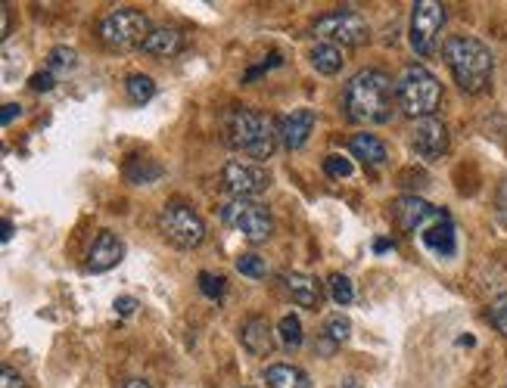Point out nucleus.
Segmentation results:
<instances>
[{
  "label": "nucleus",
  "mask_w": 507,
  "mask_h": 388,
  "mask_svg": "<svg viewBox=\"0 0 507 388\" xmlns=\"http://www.w3.org/2000/svg\"><path fill=\"white\" fill-rule=\"evenodd\" d=\"M315 109H293L289 115H283L280 125H277V140L283 143L287 149H302L308 143L315 131Z\"/></svg>",
  "instance_id": "13"
},
{
  "label": "nucleus",
  "mask_w": 507,
  "mask_h": 388,
  "mask_svg": "<svg viewBox=\"0 0 507 388\" xmlns=\"http://www.w3.org/2000/svg\"><path fill=\"white\" fill-rule=\"evenodd\" d=\"M489 320H492V326L502 332V336H507V295H502V298H495V302H492Z\"/></svg>",
  "instance_id": "30"
},
{
  "label": "nucleus",
  "mask_w": 507,
  "mask_h": 388,
  "mask_svg": "<svg viewBox=\"0 0 507 388\" xmlns=\"http://www.w3.org/2000/svg\"><path fill=\"white\" fill-rule=\"evenodd\" d=\"M240 339H243V345H246V351H253V354L271 351V326H268L262 317L246 320L240 330Z\"/></svg>",
  "instance_id": "18"
},
{
  "label": "nucleus",
  "mask_w": 507,
  "mask_h": 388,
  "mask_svg": "<svg viewBox=\"0 0 507 388\" xmlns=\"http://www.w3.org/2000/svg\"><path fill=\"white\" fill-rule=\"evenodd\" d=\"M125 388H150V383H144V379H134V383H128Z\"/></svg>",
  "instance_id": "38"
},
{
  "label": "nucleus",
  "mask_w": 507,
  "mask_h": 388,
  "mask_svg": "<svg viewBox=\"0 0 507 388\" xmlns=\"http://www.w3.org/2000/svg\"><path fill=\"white\" fill-rule=\"evenodd\" d=\"M159 234L178 249H196L206 240V221L184 202H168L159 212Z\"/></svg>",
  "instance_id": "6"
},
{
  "label": "nucleus",
  "mask_w": 507,
  "mask_h": 388,
  "mask_svg": "<svg viewBox=\"0 0 507 388\" xmlns=\"http://www.w3.org/2000/svg\"><path fill=\"white\" fill-rule=\"evenodd\" d=\"M324 332H327L330 342H346V339L351 336V320L342 317V314H334L324 323Z\"/></svg>",
  "instance_id": "27"
},
{
  "label": "nucleus",
  "mask_w": 507,
  "mask_h": 388,
  "mask_svg": "<svg viewBox=\"0 0 507 388\" xmlns=\"http://www.w3.org/2000/svg\"><path fill=\"white\" fill-rule=\"evenodd\" d=\"M411 146L423 162H439L449 153V131L439 119H421L411 131Z\"/></svg>",
  "instance_id": "12"
},
{
  "label": "nucleus",
  "mask_w": 507,
  "mask_h": 388,
  "mask_svg": "<svg viewBox=\"0 0 507 388\" xmlns=\"http://www.w3.org/2000/svg\"><path fill=\"white\" fill-rule=\"evenodd\" d=\"M312 66L321 75H336L342 69V50L334 44H317L312 50Z\"/></svg>",
  "instance_id": "21"
},
{
  "label": "nucleus",
  "mask_w": 507,
  "mask_h": 388,
  "mask_svg": "<svg viewBox=\"0 0 507 388\" xmlns=\"http://www.w3.org/2000/svg\"><path fill=\"white\" fill-rule=\"evenodd\" d=\"M181 50V35L174 29H153L144 40V53L150 57H174Z\"/></svg>",
  "instance_id": "20"
},
{
  "label": "nucleus",
  "mask_w": 507,
  "mask_h": 388,
  "mask_svg": "<svg viewBox=\"0 0 507 388\" xmlns=\"http://www.w3.org/2000/svg\"><path fill=\"white\" fill-rule=\"evenodd\" d=\"M0 388H25V379L19 376V370L4 366V370H0Z\"/></svg>",
  "instance_id": "33"
},
{
  "label": "nucleus",
  "mask_w": 507,
  "mask_h": 388,
  "mask_svg": "<svg viewBox=\"0 0 507 388\" xmlns=\"http://www.w3.org/2000/svg\"><path fill=\"white\" fill-rule=\"evenodd\" d=\"M200 292L206 298H221L225 295V277H215V274H209V270H202L200 274Z\"/></svg>",
  "instance_id": "29"
},
{
  "label": "nucleus",
  "mask_w": 507,
  "mask_h": 388,
  "mask_svg": "<svg viewBox=\"0 0 507 388\" xmlns=\"http://www.w3.org/2000/svg\"><path fill=\"white\" fill-rule=\"evenodd\" d=\"M227 143L236 153L249 159H268L277 146V128L271 115L253 112V109H234L225 119Z\"/></svg>",
  "instance_id": "3"
},
{
  "label": "nucleus",
  "mask_w": 507,
  "mask_h": 388,
  "mask_svg": "<svg viewBox=\"0 0 507 388\" xmlns=\"http://www.w3.org/2000/svg\"><path fill=\"white\" fill-rule=\"evenodd\" d=\"M389 249H396V242L392 240H377L374 242V251H389Z\"/></svg>",
  "instance_id": "36"
},
{
  "label": "nucleus",
  "mask_w": 507,
  "mask_h": 388,
  "mask_svg": "<svg viewBox=\"0 0 507 388\" xmlns=\"http://www.w3.org/2000/svg\"><path fill=\"white\" fill-rule=\"evenodd\" d=\"M19 115H22V106H19V103H6L4 112H0V125H4V128L13 125V121H16Z\"/></svg>",
  "instance_id": "34"
},
{
  "label": "nucleus",
  "mask_w": 507,
  "mask_h": 388,
  "mask_svg": "<svg viewBox=\"0 0 507 388\" xmlns=\"http://www.w3.org/2000/svg\"><path fill=\"white\" fill-rule=\"evenodd\" d=\"M265 379L271 388H312L308 376L299 370V366H289V364H274L265 370Z\"/></svg>",
  "instance_id": "19"
},
{
  "label": "nucleus",
  "mask_w": 507,
  "mask_h": 388,
  "mask_svg": "<svg viewBox=\"0 0 507 388\" xmlns=\"http://www.w3.org/2000/svg\"><path fill=\"white\" fill-rule=\"evenodd\" d=\"M442 25H445L442 4H436V0H421V4H414V13H411V47H414L421 57H432Z\"/></svg>",
  "instance_id": "10"
},
{
  "label": "nucleus",
  "mask_w": 507,
  "mask_h": 388,
  "mask_svg": "<svg viewBox=\"0 0 507 388\" xmlns=\"http://www.w3.org/2000/svg\"><path fill=\"white\" fill-rule=\"evenodd\" d=\"M324 172H327L330 177H349L351 174V162L349 159H342V155H327L324 159Z\"/></svg>",
  "instance_id": "31"
},
{
  "label": "nucleus",
  "mask_w": 507,
  "mask_h": 388,
  "mask_svg": "<svg viewBox=\"0 0 507 388\" xmlns=\"http://www.w3.org/2000/svg\"><path fill=\"white\" fill-rule=\"evenodd\" d=\"M0 236H4V242L13 236V224H10V221H4V234H0Z\"/></svg>",
  "instance_id": "37"
},
{
  "label": "nucleus",
  "mask_w": 507,
  "mask_h": 388,
  "mask_svg": "<svg viewBox=\"0 0 507 388\" xmlns=\"http://www.w3.org/2000/svg\"><path fill=\"white\" fill-rule=\"evenodd\" d=\"M150 19L140 10H112L110 16H103L97 35L110 50H134V47H144V40L150 38Z\"/></svg>",
  "instance_id": "5"
},
{
  "label": "nucleus",
  "mask_w": 507,
  "mask_h": 388,
  "mask_svg": "<svg viewBox=\"0 0 507 388\" xmlns=\"http://www.w3.org/2000/svg\"><path fill=\"white\" fill-rule=\"evenodd\" d=\"M134 308H138V298H131V295L116 298V311H119L121 317H131V314H134Z\"/></svg>",
  "instance_id": "35"
},
{
  "label": "nucleus",
  "mask_w": 507,
  "mask_h": 388,
  "mask_svg": "<svg viewBox=\"0 0 507 388\" xmlns=\"http://www.w3.org/2000/svg\"><path fill=\"white\" fill-rule=\"evenodd\" d=\"M346 115L358 125H387L398 106V84L380 69H364L346 84L342 93Z\"/></svg>",
  "instance_id": "1"
},
{
  "label": "nucleus",
  "mask_w": 507,
  "mask_h": 388,
  "mask_svg": "<svg viewBox=\"0 0 507 388\" xmlns=\"http://www.w3.org/2000/svg\"><path fill=\"white\" fill-rule=\"evenodd\" d=\"M283 283H287L289 295H293V302L299 304V308H312L317 311L324 302V289H321V280L312 274H302V270H293V274L283 277Z\"/></svg>",
  "instance_id": "15"
},
{
  "label": "nucleus",
  "mask_w": 507,
  "mask_h": 388,
  "mask_svg": "<svg viewBox=\"0 0 507 388\" xmlns=\"http://www.w3.org/2000/svg\"><path fill=\"white\" fill-rule=\"evenodd\" d=\"M236 270H240L243 277H253V280H262V277L268 274L265 261H262L259 255H240L236 258Z\"/></svg>",
  "instance_id": "28"
},
{
  "label": "nucleus",
  "mask_w": 507,
  "mask_h": 388,
  "mask_svg": "<svg viewBox=\"0 0 507 388\" xmlns=\"http://www.w3.org/2000/svg\"><path fill=\"white\" fill-rule=\"evenodd\" d=\"M349 149L364 165H370V168L387 165V146H383V140H377L374 134H355V137L349 140Z\"/></svg>",
  "instance_id": "16"
},
{
  "label": "nucleus",
  "mask_w": 507,
  "mask_h": 388,
  "mask_svg": "<svg viewBox=\"0 0 507 388\" xmlns=\"http://www.w3.org/2000/svg\"><path fill=\"white\" fill-rule=\"evenodd\" d=\"M277 332H280V342L287 345V348H299V345H302V323H299V317H296V314L280 317Z\"/></svg>",
  "instance_id": "24"
},
{
  "label": "nucleus",
  "mask_w": 507,
  "mask_h": 388,
  "mask_svg": "<svg viewBox=\"0 0 507 388\" xmlns=\"http://www.w3.org/2000/svg\"><path fill=\"white\" fill-rule=\"evenodd\" d=\"M398 106L411 115V119H432V112L442 103V84L427 66H405L398 75Z\"/></svg>",
  "instance_id": "4"
},
{
  "label": "nucleus",
  "mask_w": 507,
  "mask_h": 388,
  "mask_svg": "<svg viewBox=\"0 0 507 388\" xmlns=\"http://www.w3.org/2000/svg\"><path fill=\"white\" fill-rule=\"evenodd\" d=\"M445 63H449L455 81L467 93L483 91L492 78V69H495V59H492L489 47L467 35H455L445 40Z\"/></svg>",
  "instance_id": "2"
},
{
  "label": "nucleus",
  "mask_w": 507,
  "mask_h": 388,
  "mask_svg": "<svg viewBox=\"0 0 507 388\" xmlns=\"http://www.w3.org/2000/svg\"><path fill=\"white\" fill-rule=\"evenodd\" d=\"M221 183H225L227 193H234V199H249V196L265 193L271 177L255 162H227L225 172H221Z\"/></svg>",
  "instance_id": "11"
},
{
  "label": "nucleus",
  "mask_w": 507,
  "mask_h": 388,
  "mask_svg": "<svg viewBox=\"0 0 507 388\" xmlns=\"http://www.w3.org/2000/svg\"><path fill=\"white\" fill-rule=\"evenodd\" d=\"M421 240H423V246L430 251H436L439 258L455 255V224H451V217H445V221H439L436 227H430Z\"/></svg>",
  "instance_id": "17"
},
{
  "label": "nucleus",
  "mask_w": 507,
  "mask_h": 388,
  "mask_svg": "<svg viewBox=\"0 0 507 388\" xmlns=\"http://www.w3.org/2000/svg\"><path fill=\"white\" fill-rule=\"evenodd\" d=\"M29 84H31V91L47 93V91H53V84H57V75L53 72H35L29 78Z\"/></svg>",
  "instance_id": "32"
},
{
  "label": "nucleus",
  "mask_w": 507,
  "mask_h": 388,
  "mask_svg": "<svg viewBox=\"0 0 507 388\" xmlns=\"http://www.w3.org/2000/svg\"><path fill=\"white\" fill-rule=\"evenodd\" d=\"M72 69H76V50H69V47H53V50H50V63H47V72L69 75Z\"/></svg>",
  "instance_id": "25"
},
{
  "label": "nucleus",
  "mask_w": 507,
  "mask_h": 388,
  "mask_svg": "<svg viewBox=\"0 0 507 388\" xmlns=\"http://www.w3.org/2000/svg\"><path fill=\"white\" fill-rule=\"evenodd\" d=\"M389 215L398 230H405V234H421V236L427 234L430 227H436L439 221L449 217L445 208L430 206L427 199H417V196H398L389 206Z\"/></svg>",
  "instance_id": "9"
},
{
  "label": "nucleus",
  "mask_w": 507,
  "mask_h": 388,
  "mask_svg": "<svg viewBox=\"0 0 507 388\" xmlns=\"http://www.w3.org/2000/svg\"><path fill=\"white\" fill-rule=\"evenodd\" d=\"M121 258H125V246H121L119 236L110 234V230H100V236L91 246V255H87V268L93 274H106V270L116 268Z\"/></svg>",
  "instance_id": "14"
},
{
  "label": "nucleus",
  "mask_w": 507,
  "mask_h": 388,
  "mask_svg": "<svg viewBox=\"0 0 507 388\" xmlns=\"http://www.w3.org/2000/svg\"><path fill=\"white\" fill-rule=\"evenodd\" d=\"M330 295H334V302L336 304H351V298H355V289H351V280L349 277H342V274H334L330 277Z\"/></svg>",
  "instance_id": "26"
},
{
  "label": "nucleus",
  "mask_w": 507,
  "mask_h": 388,
  "mask_svg": "<svg viewBox=\"0 0 507 388\" xmlns=\"http://www.w3.org/2000/svg\"><path fill=\"white\" fill-rule=\"evenodd\" d=\"M221 221L240 230L249 242H265L274 234V217L265 206L253 199H231L221 206Z\"/></svg>",
  "instance_id": "7"
},
{
  "label": "nucleus",
  "mask_w": 507,
  "mask_h": 388,
  "mask_svg": "<svg viewBox=\"0 0 507 388\" xmlns=\"http://www.w3.org/2000/svg\"><path fill=\"white\" fill-rule=\"evenodd\" d=\"M125 174H128V181H131V183H153V181H159V177H162V165H159V162H153V159H134L131 165L125 168Z\"/></svg>",
  "instance_id": "23"
},
{
  "label": "nucleus",
  "mask_w": 507,
  "mask_h": 388,
  "mask_svg": "<svg viewBox=\"0 0 507 388\" xmlns=\"http://www.w3.org/2000/svg\"><path fill=\"white\" fill-rule=\"evenodd\" d=\"M315 38L321 40V44H334V47H340V44L342 47H358L370 38V29L358 13L336 10V13H327V16L317 19Z\"/></svg>",
  "instance_id": "8"
},
{
  "label": "nucleus",
  "mask_w": 507,
  "mask_h": 388,
  "mask_svg": "<svg viewBox=\"0 0 507 388\" xmlns=\"http://www.w3.org/2000/svg\"><path fill=\"white\" fill-rule=\"evenodd\" d=\"M125 91H128V97H131V103L144 106L156 97V81H153L150 75H131L128 84H125Z\"/></svg>",
  "instance_id": "22"
}]
</instances>
